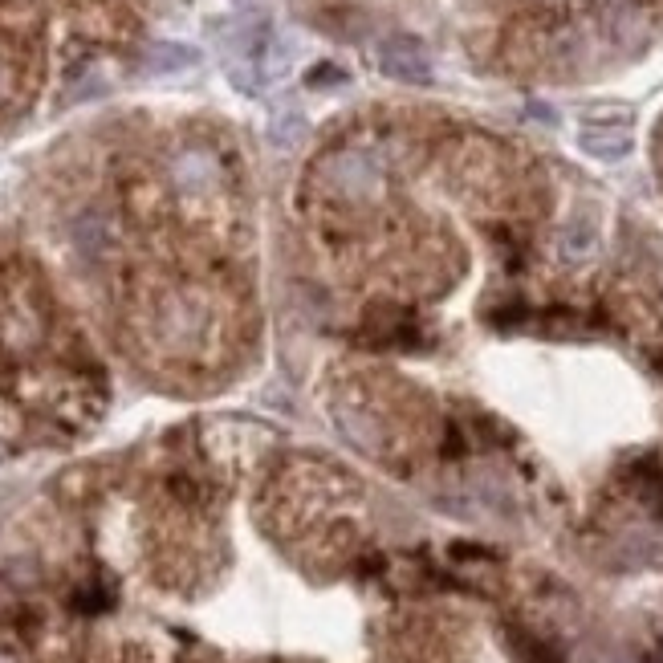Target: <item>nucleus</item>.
Instances as JSON below:
<instances>
[{
	"label": "nucleus",
	"instance_id": "nucleus-2",
	"mask_svg": "<svg viewBox=\"0 0 663 663\" xmlns=\"http://www.w3.org/2000/svg\"><path fill=\"white\" fill-rule=\"evenodd\" d=\"M582 151L594 159H623L631 151V123H586L578 135Z\"/></svg>",
	"mask_w": 663,
	"mask_h": 663
},
{
	"label": "nucleus",
	"instance_id": "nucleus-4",
	"mask_svg": "<svg viewBox=\"0 0 663 663\" xmlns=\"http://www.w3.org/2000/svg\"><path fill=\"white\" fill-rule=\"evenodd\" d=\"M301 131H306V123H301V114H285L281 123H277V139H281V143H297V139H301Z\"/></svg>",
	"mask_w": 663,
	"mask_h": 663
},
{
	"label": "nucleus",
	"instance_id": "nucleus-1",
	"mask_svg": "<svg viewBox=\"0 0 663 663\" xmlns=\"http://www.w3.org/2000/svg\"><path fill=\"white\" fill-rule=\"evenodd\" d=\"M375 62H379V70L387 78H395L403 86H428L432 82V57H428V49L419 45L415 37H407V33L383 37L379 49H375Z\"/></svg>",
	"mask_w": 663,
	"mask_h": 663
},
{
	"label": "nucleus",
	"instance_id": "nucleus-3",
	"mask_svg": "<svg viewBox=\"0 0 663 663\" xmlns=\"http://www.w3.org/2000/svg\"><path fill=\"white\" fill-rule=\"evenodd\" d=\"M192 62H196V53L192 49H179V45H163L155 53V66L159 70H179V66H192Z\"/></svg>",
	"mask_w": 663,
	"mask_h": 663
}]
</instances>
